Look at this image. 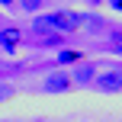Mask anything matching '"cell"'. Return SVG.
<instances>
[{
  "label": "cell",
  "instance_id": "obj_1",
  "mask_svg": "<svg viewBox=\"0 0 122 122\" xmlns=\"http://www.w3.org/2000/svg\"><path fill=\"white\" fill-rule=\"evenodd\" d=\"M80 19L84 16L74 13V10H58V13H48V16H39L36 23H32V29H36L39 36H42V32H51V29L55 32H77L80 26H84Z\"/></svg>",
  "mask_w": 122,
  "mask_h": 122
},
{
  "label": "cell",
  "instance_id": "obj_2",
  "mask_svg": "<svg viewBox=\"0 0 122 122\" xmlns=\"http://www.w3.org/2000/svg\"><path fill=\"white\" fill-rule=\"evenodd\" d=\"M71 87H74L71 71H51L48 77L42 80V90H45V93H67Z\"/></svg>",
  "mask_w": 122,
  "mask_h": 122
},
{
  "label": "cell",
  "instance_id": "obj_3",
  "mask_svg": "<svg viewBox=\"0 0 122 122\" xmlns=\"http://www.w3.org/2000/svg\"><path fill=\"white\" fill-rule=\"evenodd\" d=\"M93 87L103 90V93H119V90H122V67H119V71H103V74H97Z\"/></svg>",
  "mask_w": 122,
  "mask_h": 122
},
{
  "label": "cell",
  "instance_id": "obj_4",
  "mask_svg": "<svg viewBox=\"0 0 122 122\" xmlns=\"http://www.w3.org/2000/svg\"><path fill=\"white\" fill-rule=\"evenodd\" d=\"M19 45H23V29H19V26H3V29H0V51L13 55Z\"/></svg>",
  "mask_w": 122,
  "mask_h": 122
},
{
  "label": "cell",
  "instance_id": "obj_5",
  "mask_svg": "<svg viewBox=\"0 0 122 122\" xmlns=\"http://www.w3.org/2000/svg\"><path fill=\"white\" fill-rule=\"evenodd\" d=\"M71 80H74V87H93V80H97V67H93L90 61H77V67L71 71Z\"/></svg>",
  "mask_w": 122,
  "mask_h": 122
},
{
  "label": "cell",
  "instance_id": "obj_6",
  "mask_svg": "<svg viewBox=\"0 0 122 122\" xmlns=\"http://www.w3.org/2000/svg\"><path fill=\"white\" fill-rule=\"evenodd\" d=\"M61 45H64V36H61V32H42V36H39V48H61Z\"/></svg>",
  "mask_w": 122,
  "mask_h": 122
},
{
  "label": "cell",
  "instance_id": "obj_7",
  "mask_svg": "<svg viewBox=\"0 0 122 122\" xmlns=\"http://www.w3.org/2000/svg\"><path fill=\"white\" fill-rule=\"evenodd\" d=\"M77 61H84V55H80V51H74V48H58V64H61V67L77 64Z\"/></svg>",
  "mask_w": 122,
  "mask_h": 122
},
{
  "label": "cell",
  "instance_id": "obj_8",
  "mask_svg": "<svg viewBox=\"0 0 122 122\" xmlns=\"http://www.w3.org/2000/svg\"><path fill=\"white\" fill-rule=\"evenodd\" d=\"M42 3H45V0H19V6H23V10H29V13H36Z\"/></svg>",
  "mask_w": 122,
  "mask_h": 122
},
{
  "label": "cell",
  "instance_id": "obj_9",
  "mask_svg": "<svg viewBox=\"0 0 122 122\" xmlns=\"http://www.w3.org/2000/svg\"><path fill=\"white\" fill-rule=\"evenodd\" d=\"M10 97H13V90H10L6 84H0V103H3V100H10Z\"/></svg>",
  "mask_w": 122,
  "mask_h": 122
},
{
  "label": "cell",
  "instance_id": "obj_10",
  "mask_svg": "<svg viewBox=\"0 0 122 122\" xmlns=\"http://www.w3.org/2000/svg\"><path fill=\"white\" fill-rule=\"evenodd\" d=\"M19 0H0V6H6V10H10V6H16Z\"/></svg>",
  "mask_w": 122,
  "mask_h": 122
},
{
  "label": "cell",
  "instance_id": "obj_11",
  "mask_svg": "<svg viewBox=\"0 0 122 122\" xmlns=\"http://www.w3.org/2000/svg\"><path fill=\"white\" fill-rule=\"evenodd\" d=\"M106 3H109L112 10H122V0H106Z\"/></svg>",
  "mask_w": 122,
  "mask_h": 122
},
{
  "label": "cell",
  "instance_id": "obj_12",
  "mask_svg": "<svg viewBox=\"0 0 122 122\" xmlns=\"http://www.w3.org/2000/svg\"><path fill=\"white\" fill-rule=\"evenodd\" d=\"M109 51H116V55H122V45H109Z\"/></svg>",
  "mask_w": 122,
  "mask_h": 122
},
{
  "label": "cell",
  "instance_id": "obj_13",
  "mask_svg": "<svg viewBox=\"0 0 122 122\" xmlns=\"http://www.w3.org/2000/svg\"><path fill=\"white\" fill-rule=\"evenodd\" d=\"M90 3H93V6H97V3H103V0H90Z\"/></svg>",
  "mask_w": 122,
  "mask_h": 122
}]
</instances>
